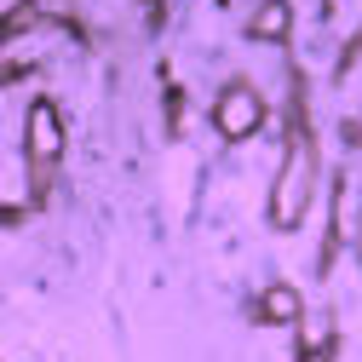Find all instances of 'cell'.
<instances>
[{"label": "cell", "instance_id": "1", "mask_svg": "<svg viewBox=\"0 0 362 362\" xmlns=\"http://www.w3.org/2000/svg\"><path fill=\"white\" fill-rule=\"evenodd\" d=\"M23 144H29V161H35V167L58 161V150H64V127H58V110H52V104H35V110H29Z\"/></svg>", "mask_w": 362, "mask_h": 362}, {"label": "cell", "instance_id": "2", "mask_svg": "<svg viewBox=\"0 0 362 362\" xmlns=\"http://www.w3.org/2000/svg\"><path fill=\"white\" fill-rule=\"evenodd\" d=\"M253 127H259V98L247 86H230V93L218 98V132L224 139H247Z\"/></svg>", "mask_w": 362, "mask_h": 362}, {"label": "cell", "instance_id": "3", "mask_svg": "<svg viewBox=\"0 0 362 362\" xmlns=\"http://www.w3.org/2000/svg\"><path fill=\"white\" fill-rule=\"evenodd\" d=\"M264 316H270V322H293V316H299V299H293V288L264 293Z\"/></svg>", "mask_w": 362, "mask_h": 362}, {"label": "cell", "instance_id": "4", "mask_svg": "<svg viewBox=\"0 0 362 362\" xmlns=\"http://www.w3.org/2000/svg\"><path fill=\"white\" fill-rule=\"evenodd\" d=\"M282 23H288V6H282V0H270V6L253 18V35H259V40H276V29H282Z\"/></svg>", "mask_w": 362, "mask_h": 362}]
</instances>
